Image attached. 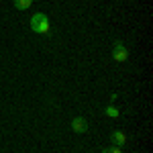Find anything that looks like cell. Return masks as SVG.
<instances>
[{
  "instance_id": "cell-1",
  "label": "cell",
  "mask_w": 153,
  "mask_h": 153,
  "mask_svg": "<svg viewBox=\"0 0 153 153\" xmlns=\"http://www.w3.org/2000/svg\"><path fill=\"white\" fill-rule=\"evenodd\" d=\"M31 29L39 33V35H49L51 33V23H49V16L45 12H35L31 16Z\"/></svg>"
},
{
  "instance_id": "cell-2",
  "label": "cell",
  "mask_w": 153,
  "mask_h": 153,
  "mask_svg": "<svg viewBox=\"0 0 153 153\" xmlns=\"http://www.w3.org/2000/svg\"><path fill=\"white\" fill-rule=\"evenodd\" d=\"M112 59L118 61V63H123V61L129 59V49L125 47L123 41H114V47H112Z\"/></svg>"
},
{
  "instance_id": "cell-3",
  "label": "cell",
  "mask_w": 153,
  "mask_h": 153,
  "mask_svg": "<svg viewBox=\"0 0 153 153\" xmlns=\"http://www.w3.org/2000/svg\"><path fill=\"white\" fill-rule=\"evenodd\" d=\"M71 131H74V133H80V135L86 133V131H88V120L84 117H76L71 120Z\"/></svg>"
},
{
  "instance_id": "cell-4",
  "label": "cell",
  "mask_w": 153,
  "mask_h": 153,
  "mask_svg": "<svg viewBox=\"0 0 153 153\" xmlns=\"http://www.w3.org/2000/svg\"><path fill=\"white\" fill-rule=\"evenodd\" d=\"M110 143H114L117 147H123V145L127 143V135H125L123 131H112V133H110Z\"/></svg>"
},
{
  "instance_id": "cell-5",
  "label": "cell",
  "mask_w": 153,
  "mask_h": 153,
  "mask_svg": "<svg viewBox=\"0 0 153 153\" xmlns=\"http://www.w3.org/2000/svg\"><path fill=\"white\" fill-rule=\"evenodd\" d=\"M12 4H14L16 10H27V8H31L33 0H12Z\"/></svg>"
},
{
  "instance_id": "cell-6",
  "label": "cell",
  "mask_w": 153,
  "mask_h": 153,
  "mask_svg": "<svg viewBox=\"0 0 153 153\" xmlns=\"http://www.w3.org/2000/svg\"><path fill=\"white\" fill-rule=\"evenodd\" d=\"M104 114H106V117H110V118H118V117H120L118 108H117V106H112V104L104 108Z\"/></svg>"
},
{
  "instance_id": "cell-7",
  "label": "cell",
  "mask_w": 153,
  "mask_h": 153,
  "mask_svg": "<svg viewBox=\"0 0 153 153\" xmlns=\"http://www.w3.org/2000/svg\"><path fill=\"white\" fill-rule=\"evenodd\" d=\"M102 153H123V151H120V147L112 145V147H106V149H102Z\"/></svg>"
}]
</instances>
